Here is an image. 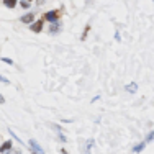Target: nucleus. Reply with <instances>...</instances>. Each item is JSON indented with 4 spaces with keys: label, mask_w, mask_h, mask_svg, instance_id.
<instances>
[{
    "label": "nucleus",
    "mask_w": 154,
    "mask_h": 154,
    "mask_svg": "<svg viewBox=\"0 0 154 154\" xmlns=\"http://www.w3.org/2000/svg\"><path fill=\"white\" fill-rule=\"evenodd\" d=\"M30 146H31V148H33V149H35V152H36V151H38L39 154H43V148H41V146H39V144H38V143H36V141H35V139H30Z\"/></svg>",
    "instance_id": "obj_3"
},
{
    "label": "nucleus",
    "mask_w": 154,
    "mask_h": 154,
    "mask_svg": "<svg viewBox=\"0 0 154 154\" xmlns=\"http://www.w3.org/2000/svg\"><path fill=\"white\" fill-rule=\"evenodd\" d=\"M8 154H21L20 151H18V149H12V151H10Z\"/></svg>",
    "instance_id": "obj_14"
},
{
    "label": "nucleus",
    "mask_w": 154,
    "mask_h": 154,
    "mask_svg": "<svg viewBox=\"0 0 154 154\" xmlns=\"http://www.w3.org/2000/svg\"><path fill=\"white\" fill-rule=\"evenodd\" d=\"M31 31H35V33H39L43 30V20H38V21H35V23H31Z\"/></svg>",
    "instance_id": "obj_1"
},
{
    "label": "nucleus",
    "mask_w": 154,
    "mask_h": 154,
    "mask_svg": "<svg viewBox=\"0 0 154 154\" xmlns=\"http://www.w3.org/2000/svg\"><path fill=\"white\" fill-rule=\"evenodd\" d=\"M126 90H128V92H131V94H134V92L138 90V85H136L134 82H131L130 85H126Z\"/></svg>",
    "instance_id": "obj_6"
},
{
    "label": "nucleus",
    "mask_w": 154,
    "mask_h": 154,
    "mask_svg": "<svg viewBox=\"0 0 154 154\" xmlns=\"http://www.w3.org/2000/svg\"><path fill=\"white\" fill-rule=\"evenodd\" d=\"M12 144H13L12 141H7V143H3V146L0 148V152H5V151H8V149L12 148Z\"/></svg>",
    "instance_id": "obj_5"
},
{
    "label": "nucleus",
    "mask_w": 154,
    "mask_h": 154,
    "mask_svg": "<svg viewBox=\"0 0 154 154\" xmlns=\"http://www.w3.org/2000/svg\"><path fill=\"white\" fill-rule=\"evenodd\" d=\"M61 152H62V154H69L67 151H64V148H62V149H61Z\"/></svg>",
    "instance_id": "obj_16"
},
{
    "label": "nucleus",
    "mask_w": 154,
    "mask_h": 154,
    "mask_svg": "<svg viewBox=\"0 0 154 154\" xmlns=\"http://www.w3.org/2000/svg\"><path fill=\"white\" fill-rule=\"evenodd\" d=\"M33 20H35V15H33V13H28V15L21 17V21H23V23H31Z\"/></svg>",
    "instance_id": "obj_4"
},
{
    "label": "nucleus",
    "mask_w": 154,
    "mask_h": 154,
    "mask_svg": "<svg viewBox=\"0 0 154 154\" xmlns=\"http://www.w3.org/2000/svg\"><path fill=\"white\" fill-rule=\"evenodd\" d=\"M144 144H146V143H141V144L134 146V149H133V151H134V152H139V151H143V149H144Z\"/></svg>",
    "instance_id": "obj_9"
},
{
    "label": "nucleus",
    "mask_w": 154,
    "mask_h": 154,
    "mask_svg": "<svg viewBox=\"0 0 154 154\" xmlns=\"http://www.w3.org/2000/svg\"><path fill=\"white\" fill-rule=\"evenodd\" d=\"M151 139H154V131H152V133H151V134H149V136H148V138H146V141H151Z\"/></svg>",
    "instance_id": "obj_13"
},
{
    "label": "nucleus",
    "mask_w": 154,
    "mask_h": 154,
    "mask_svg": "<svg viewBox=\"0 0 154 154\" xmlns=\"http://www.w3.org/2000/svg\"><path fill=\"white\" fill-rule=\"evenodd\" d=\"M0 82H3V84H8V79H5L3 75H0Z\"/></svg>",
    "instance_id": "obj_11"
},
{
    "label": "nucleus",
    "mask_w": 154,
    "mask_h": 154,
    "mask_svg": "<svg viewBox=\"0 0 154 154\" xmlns=\"http://www.w3.org/2000/svg\"><path fill=\"white\" fill-rule=\"evenodd\" d=\"M3 102H5V98L2 97V94H0V103H3Z\"/></svg>",
    "instance_id": "obj_15"
},
{
    "label": "nucleus",
    "mask_w": 154,
    "mask_h": 154,
    "mask_svg": "<svg viewBox=\"0 0 154 154\" xmlns=\"http://www.w3.org/2000/svg\"><path fill=\"white\" fill-rule=\"evenodd\" d=\"M59 17V12H56V10H53V12H48L45 18L46 20H49V21H56V18Z\"/></svg>",
    "instance_id": "obj_2"
},
{
    "label": "nucleus",
    "mask_w": 154,
    "mask_h": 154,
    "mask_svg": "<svg viewBox=\"0 0 154 154\" xmlns=\"http://www.w3.org/2000/svg\"><path fill=\"white\" fill-rule=\"evenodd\" d=\"M57 31H59V23L53 21V23H51V33H57Z\"/></svg>",
    "instance_id": "obj_7"
},
{
    "label": "nucleus",
    "mask_w": 154,
    "mask_h": 154,
    "mask_svg": "<svg viewBox=\"0 0 154 154\" xmlns=\"http://www.w3.org/2000/svg\"><path fill=\"white\" fill-rule=\"evenodd\" d=\"M21 7H23V8H28V7H30V3L25 2V0H23V2H21Z\"/></svg>",
    "instance_id": "obj_12"
},
{
    "label": "nucleus",
    "mask_w": 154,
    "mask_h": 154,
    "mask_svg": "<svg viewBox=\"0 0 154 154\" xmlns=\"http://www.w3.org/2000/svg\"><path fill=\"white\" fill-rule=\"evenodd\" d=\"M15 5H17V0H5V7H8V8H13Z\"/></svg>",
    "instance_id": "obj_8"
},
{
    "label": "nucleus",
    "mask_w": 154,
    "mask_h": 154,
    "mask_svg": "<svg viewBox=\"0 0 154 154\" xmlns=\"http://www.w3.org/2000/svg\"><path fill=\"white\" fill-rule=\"evenodd\" d=\"M2 61H3V62H7V64H13V61L10 59V57H2Z\"/></svg>",
    "instance_id": "obj_10"
}]
</instances>
